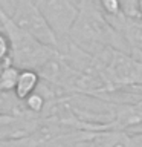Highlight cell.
Instances as JSON below:
<instances>
[{"instance_id":"obj_7","label":"cell","mask_w":142,"mask_h":147,"mask_svg":"<svg viewBox=\"0 0 142 147\" xmlns=\"http://www.w3.org/2000/svg\"><path fill=\"white\" fill-rule=\"evenodd\" d=\"M9 51H11V48H9V40L6 34L3 32V29L0 28V64L6 63L9 60Z\"/></svg>"},{"instance_id":"obj_4","label":"cell","mask_w":142,"mask_h":147,"mask_svg":"<svg viewBox=\"0 0 142 147\" xmlns=\"http://www.w3.org/2000/svg\"><path fill=\"white\" fill-rule=\"evenodd\" d=\"M41 77L35 69H20L15 87H14V95L20 101H25L29 95H32L40 86Z\"/></svg>"},{"instance_id":"obj_6","label":"cell","mask_w":142,"mask_h":147,"mask_svg":"<svg viewBox=\"0 0 142 147\" xmlns=\"http://www.w3.org/2000/svg\"><path fill=\"white\" fill-rule=\"evenodd\" d=\"M115 147H142V132H124Z\"/></svg>"},{"instance_id":"obj_9","label":"cell","mask_w":142,"mask_h":147,"mask_svg":"<svg viewBox=\"0 0 142 147\" xmlns=\"http://www.w3.org/2000/svg\"><path fill=\"white\" fill-rule=\"evenodd\" d=\"M2 67H3V64H0V72H2Z\"/></svg>"},{"instance_id":"obj_5","label":"cell","mask_w":142,"mask_h":147,"mask_svg":"<svg viewBox=\"0 0 142 147\" xmlns=\"http://www.w3.org/2000/svg\"><path fill=\"white\" fill-rule=\"evenodd\" d=\"M18 74H20V69L9 61L3 63L2 72H0V90L3 92H14V87H15Z\"/></svg>"},{"instance_id":"obj_2","label":"cell","mask_w":142,"mask_h":147,"mask_svg":"<svg viewBox=\"0 0 142 147\" xmlns=\"http://www.w3.org/2000/svg\"><path fill=\"white\" fill-rule=\"evenodd\" d=\"M58 40V48L69 40L72 26L80 14L78 0H34Z\"/></svg>"},{"instance_id":"obj_10","label":"cell","mask_w":142,"mask_h":147,"mask_svg":"<svg viewBox=\"0 0 142 147\" xmlns=\"http://www.w3.org/2000/svg\"><path fill=\"white\" fill-rule=\"evenodd\" d=\"M0 28H2V26H0Z\"/></svg>"},{"instance_id":"obj_8","label":"cell","mask_w":142,"mask_h":147,"mask_svg":"<svg viewBox=\"0 0 142 147\" xmlns=\"http://www.w3.org/2000/svg\"><path fill=\"white\" fill-rule=\"evenodd\" d=\"M136 3H137V16L142 22V0H136Z\"/></svg>"},{"instance_id":"obj_1","label":"cell","mask_w":142,"mask_h":147,"mask_svg":"<svg viewBox=\"0 0 142 147\" xmlns=\"http://www.w3.org/2000/svg\"><path fill=\"white\" fill-rule=\"evenodd\" d=\"M0 26L9 40V61L18 69H38L57 52V48L48 46L37 40L34 35L21 29L9 17L0 3Z\"/></svg>"},{"instance_id":"obj_3","label":"cell","mask_w":142,"mask_h":147,"mask_svg":"<svg viewBox=\"0 0 142 147\" xmlns=\"http://www.w3.org/2000/svg\"><path fill=\"white\" fill-rule=\"evenodd\" d=\"M128 46V55H137L142 61V22L139 17H125V22L119 31Z\"/></svg>"}]
</instances>
